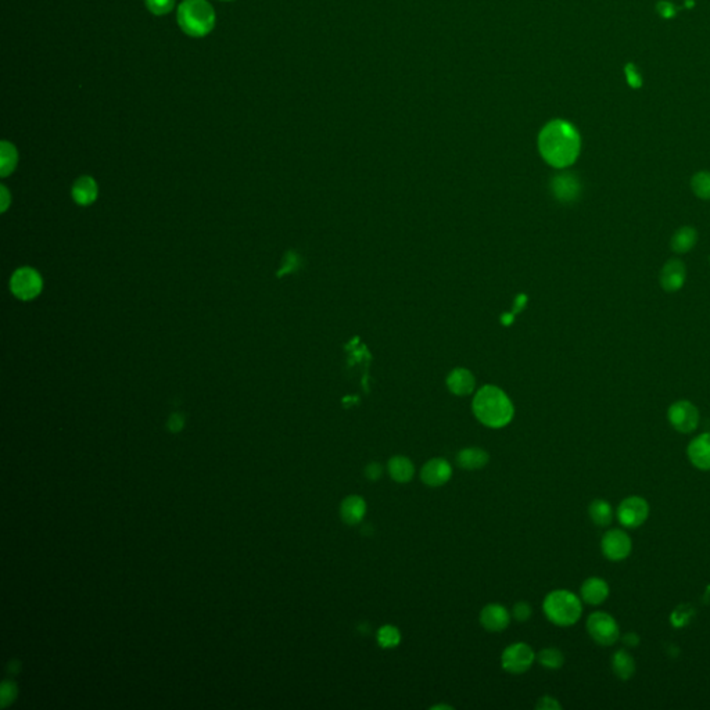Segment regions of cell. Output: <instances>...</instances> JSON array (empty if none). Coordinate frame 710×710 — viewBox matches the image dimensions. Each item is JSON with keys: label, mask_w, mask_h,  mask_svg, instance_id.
Listing matches in <instances>:
<instances>
[{"label": "cell", "mask_w": 710, "mask_h": 710, "mask_svg": "<svg viewBox=\"0 0 710 710\" xmlns=\"http://www.w3.org/2000/svg\"><path fill=\"white\" fill-rule=\"evenodd\" d=\"M15 162H17V153H15V148L7 143V141H3L1 143V175L6 176L8 175L14 166H15Z\"/></svg>", "instance_id": "28"}, {"label": "cell", "mask_w": 710, "mask_h": 710, "mask_svg": "<svg viewBox=\"0 0 710 710\" xmlns=\"http://www.w3.org/2000/svg\"><path fill=\"white\" fill-rule=\"evenodd\" d=\"M490 460V455L485 449L470 447L458 452L456 463L466 470H477L484 467Z\"/></svg>", "instance_id": "17"}, {"label": "cell", "mask_w": 710, "mask_h": 710, "mask_svg": "<svg viewBox=\"0 0 710 710\" xmlns=\"http://www.w3.org/2000/svg\"><path fill=\"white\" fill-rule=\"evenodd\" d=\"M226 1H229V0H226Z\"/></svg>", "instance_id": "39"}, {"label": "cell", "mask_w": 710, "mask_h": 710, "mask_svg": "<svg viewBox=\"0 0 710 710\" xmlns=\"http://www.w3.org/2000/svg\"><path fill=\"white\" fill-rule=\"evenodd\" d=\"M671 620H673L674 625L679 627V625H682L684 623L688 621V612L686 610L682 612L681 609H675L674 613H673V618Z\"/></svg>", "instance_id": "35"}, {"label": "cell", "mask_w": 710, "mask_h": 710, "mask_svg": "<svg viewBox=\"0 0 710 710\" xmlns=\"http://www.w3.org/2000/svg\"><path fill=\"white\" fill-rule=\"evenodd\" d=\"M383 474V467L380 463L377 462H370L366 465L365 467V476L367 480H372V481H376L381 477Z\"/></svg>", "instance_id": "31"}, {"label": "cell", "mask_w": 710, "mask_h": 710, "mask_svg": "<svg viewBox=\"0 0 710 710\" xmlns=\"http://www.w3.org/2000/svg\"><path fill=\"white\" fill-rule=\"evenodd\" d=\"M612 668L617 678L628 679L635 671V660L627 650L620 649L612 657Z\"/></svg>", "instance_id": "22"}, {"label": "cell", "mask_w": 710, "mask_h": 710, "mask_svg": "<svg viewBox=\"0 0 710 710\" xmlns=\"http://www.w3.org/2000/svg\"><path fill=\"white\" fill-rule=\"evenodd\" d=\"M11 290L21 300H31L42 290L39 273L31 268L18 269L11 277Z\"/></svg>", "instance_id": "10"}, {"label": "cell", "mask_w": 710, "mask_h": 710, "mask_svg": "<svg viewBox=\"0 0 710 710\" xmlns=\"http://www.w3.org/2000/svg\"><path fill=\"white\" fill-rule=\"evenodd\" d=\"M366 514V502L359 495H348L340 505V516L345 524L355 526L363 520Z\"/></svg>", "instance_id": "15"}, {"label": "cell", "mask_w": 710, "mask_h": 710, "mask_svg": "<svg viewBox=\"0 0 710 710\" xmlns=\"http://www.w3.org/2000/svg\"><path fill=\"white\" fill-rule=\"evenodd\" d=\"M667 419L677 431L686 434L698 427L699 410L691 401L679 399L670 405L667 410Z\"/></svg>", "instance_id": "7"}, {"label": "cell", "mask_w": 710, "mask_h": 710, "mask_svg": "<svg viewBox=\"0 0 710 710\" xmlns=\"http://www.w3.org/2000/svg\"><path fill=\"white\" fill-rule=\"evenodd\" d=\"M431 709H452V707L448 706V704H445V706L444 704H437V706H433Z\"/></svg>", "instance_id": "38"}, {"label": "cell", "mask_w": 710, "mask_h": 710, "mask_svg": "<svg viewBox=\"0 0 710 710\" xmlns=\"http://www.w3.org/2000/svg\"><path fill=\"white\" fill-rule=\"evenodd\" d=\"M600 548H602V553L605 555V557H607L609 560H613V562H618V560L625 559L630 555L632 542H631L630 535L625 531L613 528L603 534L602 541H600Z\"/></svg>", "instance_id": "9"}, {"label": "cell", "mask_w": 710, "mask_h": 710, "mask_svg": "<svg viewBox=\"0 0 710 710\" xmlns=\"http://www.w3.org/2000/svg\"><path fill=\"white\" fill-rule=\"evenodd\" d=\"M476 417L488 427H503L513 416V405L508 395L494 386H484L473 399Z\"/></svg>", "instance_id": "2"}, {"label": "cell", "mask_w": 710, "mask_h": 710, "mask_svg": "<svg viewBox=\"0 0 710 710\" xmlns=\"http://www.w3.org/2000/svg\"><path fill=\"white\" fill-rule=\"evenodd\" d=\"M656 8H657V12H659L661 17H664V18H670V17H673V15L675 14V8H674V6H673L671 3H668V1H664V0H663V1H659V3H657V6H656Z\"/></svg>", "instance_id": "34"}, {"label": "cell", "mask_w": 710, "mask_h": 710, "mask_svg": "<svg viewBox=\"0 0 710 710\" xmlns=\"http://www.w3.org/2000/svg\"><path fill=\"white\" fill-rule=\"evenodd\" d=\"M581 599L588 605H600L609 596V585L599 577L587 578L580 588Z\"/></svg>", "instance_id": "16"}, {"label": "cell", "mask_w": 710, "mask_h": 710, "mask_svg": "<svg viewBox=\"0 0 710 710\" xmlns=\"http://www.w3.org/2000/svg\"><path fill=\"white\" fill-rule=\"evenodd\" d=\"M691 189L696 197L702 200H710V172H696L691 179Z\"/></svg>", "instance_id": "27"}, {"label": "cell", "mask_w": 710, "mask_h": 710, "mask_svg": "<svg viewBox=\"0 0 710 710\" xmlns=\"http://www.w3.org/2000/svg\"><path fill=\"white\" fill-rule=\"evenodd\" d=\"M531 614H532V609H531V606H530L527 602L520 600V602H517V603H514V605H513L512 616H513L517 621H520V623L527 621V620L531 617Z\"/></svg>", "instance_id": "30"}, {"label": "cell", "mask_w": 710, "mask_h": 710, "mask_svg": "<svg viewBox=\"0 0 710 710\" xmlns=\"http://www.w3.org/2000/svg\"><path fill=\"white\" fill-rule=\"evenodd\" d=\"M588 513H589L591 520H592L596 526H600V527H605V526L610 524L612 517H613L612 506H610V503H609V502H606L605 499H594V501L589 503Z\"/></svg>", "instance_id": "24"}, {"label": "cell", "mask_w": 710, "mask_h": 710, "mask_svg": "<svg viewBox=\"0 0 710 710\" xmlns=\"http://www.w3.org/2000/svg\"><path fill=\"white\" fill-rule=\"evenodd\" d=\"M480 624L491 632L505 630L510 623V613L499 603H488L480 612Z\"/></svg>", "instance_id": "12"}, {"label": "cell", "mask_w": 710, "mask_h": 710, "mask_svg": "<svg viewBox=\"0 0 710 710\" xmlns=\"http://www.w3.org/2000/svg\"><path fill=\"white\" fill-rule=\"evenodd\" d=\"M474 386L473 376L465 369H456L448 376V387L456 395L470 394Z\"/></svg>", "instance_id": "23"}, {"label": "cell", "mask_w": 710, "mask_h": 710, "mask_svg": "<svg viewBox=\"0 0 710 710\" xmlns=\"http://www.w3.org/2000/svg\"><path fill=\"white\" fill-rule=\"evenodd\" d=\"M649 516L648 502L637 495L627 496L617 508V519L621 526L627 528H635L645 523Z\"/></svg>", "instance_id": "8"}, {"label": "cell", "mask_w": 710, "mask_h": 710, "mask_svg": "<svg viewBox=\"0 0 710 710\" xmlns=\"http://www.w3.org/2000/svg\"><path fill=\"white\" fill-rule=\"evenodd\" d=\"M73 200L80 205H87L93 202L97 197V186L96 182L89 176L79 178L72 187Z\"/></svg>", "instance_id": "20"}, {"label": "cell", "mask_w": 710, "mask_h": 710, "mask_svg": "<svg viewBox=\"0 0 710 710\" xmlns=\"http://www.w3.org/2000/svg\"><path fill=\"white\" fill-rule=\"evenodd\" d=\"M553 191L555 196L562 201H571L580 193V184L575 176L570 173L557 175L553 180Z\"/></svg>", "instance_id": "19"}, {"label": "cell", "mask_w": 710, "mask_h": 710, "mask_svg": "<svg viewBox=\"0 0 710 710\" xmlns=\"http://www.w3.org/2000/svg\"><path fill=\"white\" fill-rule=\"evenodd\" d=\"M146 4L153 14L162 15L168 14L173 8L175 0H146Z\"/></svg>", "instance_id": "29"}, {"label": "cell", "mask_w": 710, "mask_h": 710, "mask_svg": "<svg viewBox=\"0 0 710 710\" xmlns=\"http://www.w3.org/2000/svg\"><path fill=\"white\" fill-rule=\"evenodd\" d=\"M625 73H627V79H628V83L632 86V87H639L642 85V80H641V76L639 73L637 72L635 67L632 64H627L625 67Z\"/></svg>", "instance_id": "33"}, {"label": "cell", "mask_w": 710, "mask_h": 710, "mask_svg": "<svg viewBox=\"0 0 710 710\" xmlns=\"http://www.w3.org/2000/svg\"><path fill=\"white\" fill-rule=\"evenodd\" d=\"M178 22L184 33L201 37L212 31L215 12L205 0H184L178 8Z\"/></svg>", "instance_id": "4"}, {"label": "cell", "mask_w": 710, "mask_h": 710, "mask_svg": "<svg viewBox=\"0 0 710 710\" xmlns=\"http://www.w3.org/2000/svg\"><path fill=\"white\" fill-rule=\"evenodd\" d=\"M546 618L560 627H569L578 621L582 613L581 600L570 591L555 589L549 592L542 603Z\"/></svg>", "instance_id": "3"}, {"label": "cell", "mask_w": 710, "mask_h": 710, "mask_svg": "<svg viewBox=\"0 0 710 710\" xmlns=\"http://www.w3.org/2000/svg\"><path fill=\"white\" fill-rule=\"evenodd\" d=\"M1 190H3V207H1V209L4 211V209H6V207H7V201H6V194H7V193H6V189H4V187H3Z\"/></svg>", "instance_id": "37"}, {"label": "cell", "mask_w": 710, "mask_h": 710, "mask_svg": "<svg viewBox=\"0 0 710 710\" xmlns=\"http://www.w3.org/2000/svg\"><path fill=\"white\" fill-rule=\"evenodd\" d=\"M376 641H377L379 646H381L384 649H391V648H395L399 645L401 632L397 627H394L391 624H386L377 630Z\"/></svg>", "instance_id": "25"}, {"label": "cell", "mask_w": 710, "mask_h": 710, "mask_svg": "<svg viewBox=\"0 0 710 710\" xmlns=\"http://www.w3.org/2000/svg\"><path fill=\"white\" fill-rule=\"evenodd\" d=\"M537 660L545 668L557 670V668H560L563 666L564 657H563V653L559 649H556V648H545V649L539 650V653L537 655Z\"/></svg>", "instance_id": "26"}, {"label": "cell", "mask_w": 710, "mask_h": 710, "mask_svg": "<svg viewBox=\"0 0 710 710\" xmlns=\"http://www.w3.org/2000/svg\"><path fill=\"white\" fill-rule=\"evenodd\" d=\"M387 470L390 477L397 483H408L412 480L415 474V466L412 460L402 455H395L390 458L387 463Z\"/></svg>", "instance_id": "18"}, {"label": "cell", "mask_w": 710, "mask_h": 710, "mask_svg": "<svg viewBox=\"0 0 710 710\" xmlns=\"http://www.w3.org/2000/svg\"><path fill=\"white\" fill-rule=\"evenodd\" d=\"M535 655L524 642H514L506 646L501 656L502 668L510 674H521L534 663Z\"/></svg>", "instance_id": "6"}, {"label": "cell", "mask_w": 710, "mask_h": 710, "mask_svg": "<svg viewBox=\"0 0 710 710\" xmlns=\"http://www.w3.org/2000/svg\"><path fill=\"white\" fill-rule=\"evenodd\" d=\"M452 476V467L444 458H433L420 469V478L428 487H441Z\"/></svg>", "instance_id": "11"}, {"label": "cell", "mask_w": 710, "mask_h": 710, "mask_svg": "<svg viewBox=\"0 0 710 710\" xmlns=\"http://www.w3.org/2000/svg\"><path fill=\"white\" fill-rule=\"evenodd\" d=\"M580 135L567 121L548 122L538 136V148L544 159L555 168L571 165L580 154Z\"/></svg>", "instance_id": "1"}, {"label": "cell", "mask_w": 710, "mask_h": 710, "mask_svg": "<svg viewBox=\"0 0 710 710\" xmlns=\"http://www.w3.org/2000/svg\"><path fill=\"white\" fill-rule=\"evenodd\" d=\"M686 453L696 469L710 470V433H703L695 437L689 442Z\"/></svg>", "instance_id": "14"}, {"label": "cell", "mask_w": 710, "mask_h": 710, "mask_svg": "<svg viewBox=\"0 0 710 710\" xmlns=\"http://www.w3.org/2000/svg\"><path fill=\"white\" fill-rule=\"evenodd\" d=\"M537 709H544V710H555V709H562V704L552 696H542L539 698V700L535 704Z\"/></svg>", "instance_id": "32"}, {"label": "cell", "mask_w": 710, "mask_h": 710, "mask_svg": "<svg viewBox=\"0 0 710 710\" xmlns=\"http://www.w3.org/2000/svg\"><path fill=\"white\" fill-rule=\"evenodd\" d=\"M698 240V233L692 226L679 227L671 237V248L674 252L684 254L691 251Z\"/></svg>", "instance_id": "21"}, {"label": "cell", "mask_w": 710, "mask_h": 710, "mask_svg": "<svg viewBox=\"0 0 710 710\" xmlns=\"http://www.w3.org/2000/svg\"><path fill=\"white\" fill-rule=\"evenodd\" d=\"M686 279V268L679 259L667 261L660 270V286L667 293L678 291Z\"/></svg>", "instance_id": "13"}, {"label": "cell", "mask_w": 710, "mask_h": 710, "mask_svg": "<svg viewBox=\"0 0 710 710\" xmlns=\"http://www.w3.org/2000/svg\"><path fill=\"white\" fill-rule=\"evenodd\" d=\"M623 642L627 646H637L639 643V637L635 632H627L625 635H623Z\"/></svg>", "instance_id": "36"}, {"label": "cell", "mask_w": 710, "mask_h": 710, "mask_svg": "<svg viewBox=\"0 0 710 710\" xmlns=\"http://www.w3.org/2000/svg\"><path fill=\"white\" fill-rule=\"evenodd\" d=\"M587 631L591 638L603 646L613 645L620 638V630L616 620L605 612H594L587 620Z\"/></svg>", "instance_id": "5"}]
</instances>
